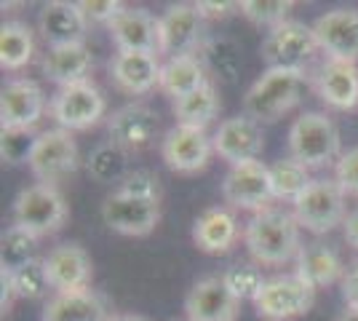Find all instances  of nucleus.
Returning a JSON list of instances; mask_svg holds the SVG:
<instances>
[{
	"label": "nucleus",
	"instance_id": "obj_1",
	"mask_svg": "<svg viewBox=\"0 0 358 321\" xmlns=\"http://www.w3.org/2000/svg\"><path fill=\"white\" fill-rule=\"evenodd\" d=\"M299 222L292 212L284 209H262L249 217L243 225V244L257 265H286L297 260L302 241H299Z\"/></svg>",
	"mask_w": 358,
	"mask_h": 321
},
{
	"label": "nucleus",
	"instance_id": "obj_2",
	"mask_svg": "<svg viewBox=\"0 0 358 321\" xmlns=\"http://www.w3.org/2000/svg\"><path fill=\"white\" fill-rule=\"evenodd\" d=\"M305 92V70H265L243 97V115L252 121L275 123L299 105Z\"/></svg>",
	"mask_w": 358,
	"mask_h": 321
},
{
	"label": "nucleus",
	"instance_id": "obj_3",
	"mask_svg": "<svg viewBox=\"0 0 358 321\" xmlns=\"http://www.w3.org/2000/svg\"><path fill=\"white\" fill-rule=\"evenodd\" d=\"M289 155L310 171L337 164L343 155L337 123L327 113H318V110L302 113L289 126Z\"/></svg>",
	"mask_w": 358,
	"mask_h": 321
},
{
	"label": "nucleus",
	"instance_id": "obj_4",
	"mask_svg": "<svg viewBox=\"0 0 358 321\" xmlns=\"http://www.w3.org/2000/svg\"><path fill=\"white\" fill-rule=\"evenodd\" d=\"M67 217L70 209L57 185L35 183L19 190V196L14 199V225L30 230L38 238L54 236L57 230H62Z\"/></svg>",
	"mask_w": 358,
	"mask_h": 321
},
{
	"label": "nucleus",
	"instance_id": "obj_5",
	"mask_svg": "<svg viewBox=\"0 0 358 321\" xmlns=\"http://www.w3.org/2000/svg\"><path fill=\"white\" fill-rule=\"evenodd\" d=\"M292 214L302 230L313 236H324L345 222L348 196L334 180H313L308 185V190L292 204Z\"/></svg>",
	"mask_w": 358,
	"mask_h": 321
},
{
	"label": "nucleus",
	"instance_id": "obj_6",
	"mask_svg": "<svg viewBox=\"0 0 358 321\" xmlns=\"http://www.w3.org/2000/svg\"><path fill=\"white\" fill-rule=\"evenodd\" d=\"M32 177L43 185H59L80 166V150L73 131H64L59 126L45 129L35 137V145L27 158Z\"/></svg>",
	"mask_w": 358,
	"mask_h": 321
},
{
	"label": "nucleus",
	"instance_id": "obj_7",
	"mask_svg": "<svg viewBox=\"0 0 358 321\" xmlns=\"http://www.w3.org/2000/svg\"><path fill=\"white\" fill-rule=\"evenodd\" d=\"M105 94L94 80H80L73 86H64L51 97L48 102V115L57 121L64 131H89L91 126L105 118Z\"/></svg>",
	"mask_w": 358,
	"mask_h": 321
},
{
	"label": "nucleus",
	"instance_id": "obj_8",
	"mask_svg": "<svg viewBox=\"0 0 358 321\" xmlns=\"http://www.w3.org/2000/svg\"><path fill=\"white\" fill-rule=\"evenodd\" d=\"M318 51L313 24L289 19L281 27L270 30L259 46V57L268 70H305L308 59Z\"/></svg>",
	"mask_w": 358,
	"mask_h": 321
},
{
	"label": "nucleus",
	"instance_id": "obj_9",
	"mask_svg": "<svg viewBox=\"0 0 358 321\" xmlns=\"http://www.w3.org/2000/svg\"><path fill=\"white\" fill-rule=\"evenodd\" d=\"M315 303V290L308 287L297 273L268 278L259 297L254 300L257 316L265 321L302 319Z\"/></svg>",
	"mask_w": 358,
	"mask_h": 321
},
{
	"label": "nucleus",
	"instance_id": "obj_10",
	"mask_svg": "<svg viewBox=\"0 0 358 321\" xmlns=\"http://www.w3.org/2000/svg\"><path fill=\"white\" fill-rule=\"evenodd\" d=\"M206 38V19L195 3H174L161 14V54L171 57H201Z\"/></svg>",
	"mask_w": 358,
	"mask_h": 321
},
{
	"label": "nucleus",
	"instance_id": "obj_11",
	"mask_svg": "<svg viewBox=\"0 0 358 321\" xmlns=\"http://www.w3.org/2000/svg\"><path fill=\"white\" fill-rule=\"evenodd\" d=\"M222 199L233 209L241 212H262L270 209V204L275 201L273 196V183H270V166L262 161H249L230 166L222 180Z\"/></svg>",
	"mask_w": 358,
	"mask_h": 321
},
{
	"label": "nucleus",
	"instance_id": "obj_12",
	"mask_svg": "<svg viewBox=\"0 0 358 321\" xmlns=\"http://www.w3.org/2000/svg\"><path fill=\"white\" fill-rule=\"evenodd\" d=\"M214 155V139L206 134V129L193 126H171L161 139V158L174 174H198L211 164Z\"/></svg>",
	"mask_w": 358,
	"mask_h": 321
},
{
	"label": "nucleus",
	"instance_id": "obj_13",
	"mask_svg": "<svg viewBox=\"0 0 358 321\" xmlns=\"http://www.w3.org/2000/svg\"><path fill=\"white\" fill-rule=\"evenodd\" d=\"M102 222L113 233L120 236H150L152 230L158 228L161 222V201H150V199H136L129 193H120L113 190L105 201H102Z\"/></svg>",
	"mask_w": 358,
	"mask_h": 321
},
{
	"label": "nucleus",
	"instance_id": "obj_14",
	"mask_svg": "<svg viewBox=\"0 0 358 321\" xmlns=\"http://www.w3.org/2000/svg\"><path fill=\"white\" fill-rule=\"evenodd\" d=\"M48 110L43 89L30 78H14L0 92V129L32 131Z\"/></svg>",
	"mask_w": 358,
	"mask_h": 321
},
{
	"label": "nucleus",
	"instance_id": "obj_15",
	"mask_svg": "<svg viewBox=\"0 0 358 321\" xmlns=\"http://www.w3.org/2000/svg\"><path fill=\"white\" fill-rule=\"evenodd\" d=\"M211 139H214V155H220L230 166L259 161V155L265 150L262 126L252 121L249 115H233L222 121Z\"/></svg>",
	"mask_w": 358,
	"mask_h": 321
},
{
	"label": "nucleus",
	"instance_id": "obj_16",
	"mask_svg": "<svg viewBox=\"0 0 358 321\" xmlns=\"http://www.w3.org/2000/svg\"><path fill=\"white\" fill-rule=\"evenodd\" d=\"M313 35L327 59L358 62V8H331L313 22Z\"/></svg>",
	"mask_w": 358,
	"mask_h": 321
},
{
	"label": "nucleus",
	"instance_id": "obj_17",
	"mask_svg": "<svg viewBox=\"0 0 358 321\" xmlns=\"http://www.w3.org/2000/svg\"><path fill=\"white\" fill-rule=\"evenodd\" d=\"M241 313V300L227 290L222 276H206L195 281L185 297L187 321H236Z\"/></svg>",
	"mask_w": 358,
	"mask_h": 321
},
{
	"label": "nucleus",
	"instance_id": "obj_18",
	"mask_svg": "<svg viewBox=\"0 0 358 321\" xmlns=\"http://www.w3.org/2000/svg\"><path fill=\"white\" fill-rule=\"evenodd\" d=\"M107 134L110 142H115L126 153H139L158 137V115L142 102L123 105L107 118Z\"/></svg>",
	"mask_w": 358,
	"mask_h": 321
},
{
	"label": "nucleus",
	"instance_id": "obj_19",
	"mask_svg": "<svg viewBox=\"0 0 358 321\" xmlns=\"http://www.w3.org/2000/svg\"><path fill=\"white\" fill-rule=\"evenodd\" d=\"M43 268L54 294L62 292H83L91 287L94 265L89 252L80 244H59L43 257Z\"/></svg>",
	"mask_w": 358,
	"mask_h": 321
},
{
	"label": "nucleus",
	"instance_id": "obj_20",
	"mask_svg": "<svg viewBox=\"0 0 358 321\" xmlns=\"http://www.w3.org/2000/svg\"><path fill=\"white\" fill-rule=\"evenodd\" d=\"M118 51H142L161 54V16L150 14L148 8L126 6L123 14L107 27Z\"/></svg>",
	"mask_w": 358,
	"mask_h": 321
},
{
	"label": "nucleus",
	"instance_id": "obj_21",
	"mask_svg": "<svg viewBox=\"0 0 358 321\" xmlns=\"http://www.w3.org/2000/svg\"><path fill=\"white\" fill-rule=\"evenodd\" d=\"M161 59L158 54H142V51H118L110 62V78L115 89L129 97L158 89L161 83Z\"/></svg>",
	"mask_w": 358,
	"mask_h": 321
},
{
	"label": "nucleus",
	"instance_id": "obj_22",
	"mask_svg": "<svg viewBox=\"0 0 358 321\" xmlns=\"http://www.w3.org/2000/svg\"><path fill=\"white\" fill-rule=\"evenodd\" d=\"M38 30L43 35V41L51 46H67V43H86V32L89 22L80 11L78 3L67 0H54L45 3L38 16Z\"/></svg>",
	"mask_w": 358,
	"mask_h": 321
},
{
	"label": "nucleus",
	"instance_id": "obj_23",
	"mask_svg": "<svg viewBox=\"0 0 358 321\" xmlns=\"http://www.w3.org/2000/svg\"><path fill=\"white\" fill-rule=\"evenodd\" d=\"M315 92L321 102L331 110H356L358 107V64L353 62L327 59L318 67L315 76Z\"/></svg>",
	"mask_w": 358,
	"mask_h": 321
},
{
	"label": "nucleus",
	"instance_id": "obj_24",
	"mask_svg": "<svg viewBox=\"0 0 358 321\" xmlns=\"http://www.w3.org/2000/svg\"><path fill=\"white\" fill-rule=\"evenodd\" d=\"M294 273L308 284L313 287L315 292L327 290L331 284H343L345 278V262L343 257L337 255L334 246L324 244V241H313V244H305L299 249L297 260H294Z\"/></svg>",
	"mask_w": 358,
	"mask_h": 321
},
{
	"label": "nucleus",
	"instance_id": "obj_25",
	"mask_svg": "<svg viewBox=\"0 0 358 321\" xmlns=\"http://www.w3.org/2000/svg\"><path fill=\"white\" fill-rule=\"evenodd\" d=\"M241 225L236 220V214L224 206H214L206 209L198 220L193 222V244L206 252V255H224L233 246L238 244Z\"/></svg>",
	"mask_w": 358,
	"mask_h": 321
},
{
	"label": "nucleus",
	"instance_id": "obj_26",
	"mask_svg": "<svg viewBox=\"0 0 358 321\" xmlns=\"http://www.w3.org/2000/svg\"><path fill=\"white\" fill-rule=\"evenodd\" d=\"M94 67V57L86 43H67V46H51L43 54L41 70L43 76L57 83L59 89L73 86L80 80H91L89 73Z\"/></svg>",
	"mask_w": 358,
	"mask_h": 321
},
{
	"label": "nucleus",
	"instance_id": "obj_27",
	"mask_svg": "<svg viewBox=\"0 0 358 321\" xmlns=\"http://www.w3.org/2000/svg\"><path fill=\"white\" fill-rule=\"evenodd\" d=\"M107 303L94 290L62 292L54 294L43 308L41 321H110Z\"/></svg>",
	"mask_w": 358,
	"mask_h": 321
},
{
	"label": "nucleus",
	"instance_id": "obj_28",
	"mask_svg": "<svg viewBox=\"0 0 358 321\" xmlns=\"http://www.w3.org/2000/svg\"><path fill=\"white\" fill-rule=\"evenodd\" d=\"M206 64L201 57H171L161 67V83L158 89L171 97V102H177L187 94L198 92L201 86H206Z\"/></svg>",
	"mask_w": 358,
	"mask_h": 321
},
{
	"label": "nucleus",
	"instance_id": "obj_29",
	"mask_svg": "<svg viewBox=\"0 0 358 321\" xmlns=\"http://www.w3.org/2000/svg\"><path fill=\"white\" fill-rule=\"evenodd\" d=\"M35 57V32L24 22H6L0 27V67L16 73Z\"/></svg>",
	"mask_w": 358,
	"mask_h": 321
},
{
	"label": "nucleus",
	"instance_id": "obj_30",
	"mask_svg": "<svg viewBox=\"0 0 358 321\" xmlns=\"http://www.w3.org/2000/svg\"><path fill=\"white\" fill-rule=\"evenodd\" d=\"M220 107H222V102H220V94H217L214 83H206L198 92L171 102V110L177 115L179 126H193V129H206L220 115Z\"/></svg>",
	"mask_w": 358,
	"mask_h": 321
},
{
	"label": "nucleus",
	"instance_id": "obj_31",
	"mask_svg": "<svg viewBox=\"0 0 358 321\" xmlns=\"http://www.w3.org/2000/svg\"><path fill=\"white\" fill-rule=\"evenodd\" d=\"M86 169H89L91 180H96V183L102 185H110V183H123V177L129 174V153L118 148L115 142H102V145H96L94 150L89 153L86 158Z\"/></svg>",
	"mask_w": 358,
	"mask_h": 321
},
{
	"label": "nucleus",
	"instance_id": "obj_32",
	"mask_svg": "<svg viewBox=\"0 0 358 321\" xmlns=\"http://www.w3.org/2000/svg\"><path fill=\"white\" fill-rule=\"evenodd\" d=\"M270 183H273V196L275 201H294L308 190V185L313 183L310 177V169L302 166L299 161H294L292 155L289 158H281L270 166Z\"/></svg>",
	"mask_w": 358,
	"mask_h": 321
},
{
	"label": "nucleus",
	"instance_id": "obj_33",
	"mask_svg": "<svg viewBox=\"0 0 358 321\" xmlns=\"http://www.w3.org/2000/svg\"><path fill=\"white\" fill-rule=\"evenodd\" d=\"M38 236H32L30 230L11 225V228L3 233V241H0V268L6 271H14L24 262L35 260V252H38Z\"/></svg>",
	"mask_w": 358,
	"mask_h": 321
},
{
	"label": "nucleus",
	"instance_id": "obj_34",
	"mask_svg": "<svg viewBox=\"0 0 358 321\" xmlns=\"http://www.w3.org/2000/svg\"><path fill=\"white\" fill-rule=\"evenodd\" d=\"M294 3L292 0H241L238 11L246 22H252L254 27H265V30H275L284 22H289Z\"/></svg>",
	"mask_w": 358,
	"mask_h": 321
},
{
	"label": "nucleus",
	"instance_id": "obj_35",
	"mask_svg": "<svg viewBox=\"0 0 358 321\" xmlns=\"http://www.w3.org/2000/svg\"><path fill=\"white\" fill-rule=\"evenodd\" d=\"M8 273H11V281H14L16 297H22V300H43L48 290H51L43 260H38V257L19 265L14 271H8Z\"/></svg>",
	"mask_w": 358,
	"mask_h": 321
},
{
	"label": "nucleus",
	"instance_id": "obj_36",
	"mask_svg": "<svg viewBox=\"0 0 358 321\" xmlns=\"http://www.w3.org/2000/svg\"><path fill=\"white\" fill-rule=\"evenodd\" d=\"M224 284H227V290L233 292L236 297H238L241 303L243 300H257L259 297V292L265 287V276L259 271V265H249V262H238V265H230L227 271L222 273Z\"/></svg>",
	"mask_w": 358,
	"mask_h": 321
},
{
	"label": "nucleus",
	"instance_id": "obj_37",
	"mask_svg": "<svg viewBox=\"0 0 358 321\" xmlns=\"http://www.w3.org/2000/svg\"><path fill=\"white\" fill-rule=\"evenodd\" d=\"M201 59H203V64L209 62L211 67L227 80L238 76V54L227 41H209L201 51Z\"/></svg>",
	"mask_w": 358,
	"mask_h": 321
},
{
	"label": "nucleus",
	"instance_id": "obj_38",
	"mask_svg": "<svg viewBox=\"0 0 358 321\" xmlns=\"http://www.w3.org/2000/svg\"><path fill=\"white\" fill-rule=\"evenodd\" d=\"M120 193H129L136 199H150V201H161V180L155 171L150 169H134L123 177V183L118 185Z\"/></svg>",
	"mask_w": 358,
	"mask_h": 321
},
{
	"label": "nucleus",
	"instance_id": "obj_39",
	"mask_svg": "<svg viewBox=\"0 0 358 321\" xmlns=\"http://www.w3.org/2000/svg\"><path fill=\"white\" fill-rule=\"evenodd\" d=\"M35 145L32 131H8V129H0V155H3V164H27L30 150Z\"/></svg>",
	"mask_w": 358,
	"mask_h": 321
},
{
	"label": "nucleus",
	"instance_id": "obj_40",
	"mask_svg": "<svg viewBox=\"0 0 358 321\" xmlns=\"http://www.w3.org/2000/svg\"><path fill=\"white\" fill-rule=\"evenodd\" d=\"M334 183L343 187L345 196L358 199V145L345 150L340 155V161L334 164Z\"/></svg>",
	"mask_w": 358,
	"mask_h": 321
},
{
	"label": "nucleus",
	"instance_id": "obj_41",
	"mask_svg": "<svg viewBox=\"0 0 358 321\" xmlns=\"http://www.w3.org/2000/svg\"><path fill=\"white\" fill-rule=\"evenodd\" d=\"M78 6H80V11H83L89 24H105V27H110L126 8L118 0H83Z\"/></svg>",
	"mask_w": 358,
	"mask_h": 321
},
{
	"label": "nucleus",
	"instance_id": "obj_42",
	"mask_svg": "<svg viewBox=\"0 0 358 321\" xmlns=\"http://www.w3.org/2000/svg\"><path fill=\"white\" fill-rule=\"evenodd\" d=\"M343 290V300L348 308H358V260L345 271V278L340 284Z\"/></svg>",
	"mask_w": 358,
	"mask_h": 321
},
{
	"label": "nucleus",
	"instance_id": "obj_43",
	"mask_svg": "<svg viewBox=\"0 0 358 321\" xmlns=\"http://www.w3.org/2000/svg\"><path fill=\"white\" fill-rule=\"evenodd\" d=\"M195 8L209 22V19H222V16H227L233 8H238V3H209V0H198Z\"/></svg>",
	"mask_w": 358,
	"mask_h": 321
},
{
	"label": "nucleus",
	"instance_id": "obj_44",
	"mask_svg": "<svg viewBox=\"0 0 358 321\" xmlns=\"http://www.w3.org/2000/svg\"><path fill=\"white\" fill-rule=\"evenodd\" d=\"M14 300H16V290H14V281H11V273L6 268H0V311H3V316L11 311Z\"/></svg>",
	"mask_w": 358,
	"mask_h": 321
},
{
	"label": "nucleus",
	"instance_id": "obj_45",
	"mask_svg": "<svg viewBox=\"0 0 358 321\" xmlns=\"http://www.w3.org/2000/svg\"><path fill=\"white\" fill-rule=\"evenodd\" d=\"M343 238L348 241V246H353V249L358 252V209L348 212V217H345V222H343Z\"/></svg>",
	"mask_w": 358,
	"mask_h": 321
},
{
	"label": "nucleus",
	"instance_id": "obj_46",
	"mask_svg": "<svg viewBox=\"0 0 358 321\" xmlns=\"http://www.w3.org/2000/svg\"><path fill=\"white\" fill-rule=\"evenodd\" d=\"M110 321H148V319L134 316V313H113V316H110Z\"/></svg>",
	"mask_w": 358,
	"mask_h": 321
},
{
	"label": "nucleus",
	"instance_id": "obj_47",
	"mask_svg": "<svg viewBox=\"0 0 358 321\" xmlns=\"http://www.w3.org/2000/svg\"><path fill=\"white\" fill-rule=\"evenodd\" d=\"M337 321H358V308H345V313Z\"/></svg>",
	"mask_w": 358,
	"mask_h": 321
}]
</instances>
